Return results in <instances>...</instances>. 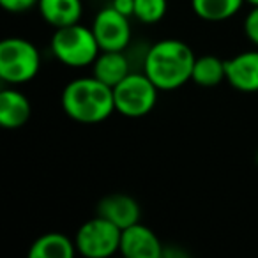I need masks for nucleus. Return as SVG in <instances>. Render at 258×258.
<instances>
[{
    "instance_id": "f257e3e1",
    "label": "nucleus",
    "mask_w": 258,
    "mask_h": 258,
    "mask_svg": "<svg viewBox=\"0 0 258 258\" xmlns=\"http://www.w3.org/2000/svg\"><path fill=\"white\" fill-rule=\"evenodd\" d=\"M193 50L180 39H161L147 50L144 73L163 92L180 89L191 80L195 66Z\"/></svg>"
},
{
    "instance_id": "f03ea898",
    "label": "nucleus",
    "mask_w": 258,
    "mask_h": 258,
    "mask_svg": "<svg viewBox=\"0 0 258 258\" xmlns=\"http://www.w3.org/2000/svg\"><path fill=\"white\" fill-rule=\"evenodd\" d=\"M62 108L71 120L99 124L115 111L113 89L94 75L75 78L62 90Z\"/></svg>"
},
{
    "instance_id": "7ed1b4c3",
    "label": "nucleus",
    "mask_w": 258,
    "mask_h": 258,
    "mask_svg": "<svg viewBox=\"0 0 258 258\" xmlns=\"http://www.w3.org/2000/svg\"><path fill=\"white\" fill-rule=\"evenodd\" d=\"M50 48L60 64L75 69L92 66L101 53L92 27H83L80 23L55 29Z\"/></svg>"
},
{
    "instance_id": "20e7f679",
    "label": "nucleus",
    "mask_w": 258,
    "mask_h": 258,
    "mask_svg": "<svg viewBox=\"0 0 258 258\" xmlns=\"http://www.w3.org/2000/svg\"><path fill=\"white\" fill-rule=\"evenodd\" d=\"M41 53L23 37H6L0 43V78L9 85H23L37 76Z\"/></svg>"
},
{
    "instance_id": "39448f33",
    "label": "nucleus",
    "mask_w": 258,
    "mask_h": 258,
    "mask_svg": "<svg viewBox=\"0 0 258 258\" xmlns=\"http://www.w3.org/2000/svg\"><path fill=\"white\" fill-rule=\"evenodd\" d=\"M159 89L145 73H129L113 87L115 111L129 118L145 117L158 103Z\"/></svg>"
},
{
    "instance_id": "423d86ee",
    "label": "nucleus",
    "mask_w": 258,
    "mask_h": 258,
    "mask_svg": "<svg viewBox=\"0 0 258 258\" xmlns=\"http://www.w3.org/2000/svg\"><path fill=\"white\" fill-rule=\"evenodd\" d=\"M122 230L108 219L96 216L78 228L75 237L76 249L87 258H108L120 249Z\"/></svg>"
},
{
    "instance_id": "0eeeda50",
    "label": "nucleus",
    "mask_w": 258,
    "mask_h": 258,
    "mask_svg": "<svg viewBox=\"0 0 258 258\" xmlns=\"http://www.w3.org/2000/svg\"><path fill=\"white\" fill-rule=\"evenodd\" d=\"M92 30L103 51H124L131 43V23L111 6L103 8L92 22Z\"/></svg>"
},
{
    "instance_id": "6e6552de",
    "label": "nucleus",
    "mask_w": 258,
    "mask_h": 258,
    "mask_svg": "<svg viewBox=\"0 0 258 258\" xmlns=\"http://www.w3.org/2000/svg\"><path fill=\"white\" fill-rule=\"evenodd\" d=\"M118 253L127 258H161L163 244L154 230L138 221L122 230Z\"/></svg>"
},
{
    "instance_id": "1a4fd4ad",
    "label": "nucleus",
    "mask_w": 258,
    "mask_h": 258,
    "mask_svg": "<svg viewBox=\"0 0 258 258\" xmlns=\"http://www.w3.org/2000/svg\"><path fill=\"white\" fill-rule=\"evenodd\" d=\"M225 80L244 94L258 92V50H247L225 60Z\"/></svg>"
},
{
    "instance_id": "9d476101",
    "label": "nucleus",
    "mask_w": 258,
    "mask_h": 258,
    "mask_svg": "<svg viewBox=\"0 0 258 258\" xmlns=\"http://www.w3.org/2000/svg\"><path fill=\"white\" fill-rule=\"evenodd\" d=\"M140 205L133 197L122 193H113L101 198L97 204V216L108 219L120 230L135 225L140 221Z\"/></svg>"
},
{
    "instance_id": "9b49d317",
    "label": "nucleus",
    "mask_w": 258,
    "mask_h": 258,
    "mask_svg": "<svg viewBox=\"0 0 258 258\" xmlns=\"http://www.w3.org/2000/svg\"><path fill=\"white\" fill-rule=\"evenodd\" d=\"M32 115L29 97L16 89L0 92V124L6 129H18L29 122Z\"/></svg>"
},
{
    "instance_id": "f8f14e48",
    "label": "nucleus",
    "mask_w": 258,
    "mask_h": 258,
    "mask_svg": "<svg viewBox=\"0 0 258 258\" xmlns=\"http://www.w3.org/2000/svg\"><path fill=\"white\" fill-rule=\"evenodd\" d=\"M37 9L44 22L55 29L80 23L83 15L82 0H39Z\"/></svg>"
},
{
    "instance_id": "ddd939ff",
    "label": "nucleus",
    "mask_w": 258,
    "mask_h": 258,
    "mask_svg": "<svg viewBox=\"0 0 258 258\" xmlns=\"http://www.w3.org/2000/svg\"><path fill=\"white\" fill-rule=\"evenodd\" d=\"M131 73L127 57L124 51H103L92 64V75L108 87L113 89Z\"/></svg>"
},
{
    "instance_id": "4468645a",
    "label": "nucleus",
    "mask_w": 258,
    "mask_h": 258,
    "mask_svg": "<svg viewBox=\"0 0 258 258\" xmlns=\"http://www.w3.org/2000/svg\"><path fill=\"white\" fill-rule=\"evenodd\" d=\"M78 253L75 240L58 232L44 233L34 240L29 249L30 258H73Z\"/></svg>"
},
{
    "instance_id": "2eb2a0df",
    "label": "nucleus",
    "mask_w": 258,
    "mask_h": 258,
    "mask_svg": "<svg viewBox=\"0 0 258 258\" xmlns=\"http://www.w3.org/2000/svg\"><path fill=\"white\" fill-rule=\"evenodd\" d=\"M246 0H191L193 13L204 22L219 23L233 18Z\"/></svg>"
},
{
    "instance_id": "dca6fc26",
    "label": "nucleus",
    "mask_w": 258,
    "mask_h": 258,
    "mask_svg": "<svg viewBox=\"0 0 258 258\" xmlns=\"http://www.w3.org/2000/svg\"><path fill=\"white\" fill-rule=\"evenodd\" d=\"M225 60H221L216 55H202L195 60L191 82L200 87H216L225 80Z\"/></svg>"
},
{
    "instance_id": "f3484780",
    "label": "nucleus",
    "mask_w": 258,
    "mask_h": 258,
    "mask_svg": "<svg viewBox=\"0 0 258 258\" xmlns=\"http://www.w3.org/2000/svg\"><path fill=\"white\" fill-rule=\"evenodd\" d=\"M168 2L166 0H135V18L142 23H158L165 18Z\"/></svg>"
},
{
    "instance_id": "a211bd4d",
    "label": "nucleus",
    "mask_w": 258,
    "mask_h": 258,
    "mask_svg": "<svg viewBox=\"0 0 258 258\" xmlns=\"http://www.w3.org/2000/svg\"><path fill=\"white\" fill-rule=\"evenodd\" d=\"M244 34L249 39V43L258 48V6L251 9L244 18Z\"/></svg>"
},
{
    "instance_id": "6ab92c4d",
    "label": "nucleus",
    "mask_w": 258,
    "mask_h": 258,
    "mask_svg": "<svg viewBox=\"0 0 258 258\" xmlns=\"http://www.w3.org/2000/svg\"><path fill=\"white\" fill-rule=\"evenodd\" d=\"M39 0H0V6L8 13H25L32 8H37Z\"/></svg>"
},
{
    "instance_id": "aec40b11",
    "label": "nucleus",
    "mask_w": 258,
    "mask_h": 258,
    "mask_svg": "<svg viewBox=\"0 0 258 258\" xmlns=\"http://www.w3.org/2000/svg\"><path fill=\"white\" fill-rule=\"evenodd\" d=\"M111 8L117 9L124 16H133L135 15V0H111Z\"/></svg>"
},
{
    "instance_id": "412c9836",
    "label": "nucleus",
    "mask_w": 258,
    "mask_h": 258,
    "mask_svg": "<svg viewBox=\"0 0 258 258\" xmlns=\"http://www.w3.org/2000/svg\"><path fill=\"white\" fill-rule=\"evenodd\" d=\"M246 4H249L251 8H256V6H258V0H246Z\"/></svg>"
},
{
    "instance_id": "4be33fe9",
    "label": "nucleus",
    "mask_w": 258,
    "mask_h": 258,
    "mask_svg": "<svg viewBox=\"0 0 258 258\" xmlns=\"http://www.w3.org/2000/svg\"><path fill=\"white\" fill-rule=\"evenodd\" d=\"M256 165H258V151H256Z\"/></svg>"
}]
</instances>
